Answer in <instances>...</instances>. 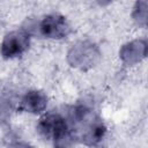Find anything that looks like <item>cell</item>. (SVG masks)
Segmentation results:
<instances>
[{"label":"cell","instance_id":"obj_1","mask_svg":"<svg viewBox=\"0 0 148 148\" xmlns=\"http://www.w3.org/2000/svg\"><path fill=\"white\" fill-rule=\"evenodd\" d=\"M38 130L46 139H52L54 141L56 148H67L73 139L68 123L59 113H49L44 116L38 124Z\"/></svg>","mask_w":148,"mask_h":148},{"label":"cell","instance_id":"obj_2","mask_svg":"<svg viewBox=\"0 0 148 148\" xmlns=\"http://www.w3.org/2000/svg\"><path fill=\"white\" fill-rule=\"evenodd\" d=\"M39 31L44 37L59 39L66 37L69 34L71 28L67 21L65 20V17L58 14H52L45 16L40 21Z\"/></svg>","mask_w":148,"mask_h":148},{"label":"cell","instance_id":"obj_3","mask_svg":"<svg viewBox=\"0 0 148 148\" xmlns=\"http://www.w3.org/2000/svg\"><path fill=\"white\" fill-rule=\"evenodd\" d=\"M29 46V34L20 30L8 34L2 42V56L3 58H13L21 56Z\"/></svg>","mask_w":148,"mask_h":148},{"label":"cell","instance_id":"obj_4","mask_svg":"<svg viewBox=\"0 0 148 148\" xmlns=\"http://www.w3.org/2000/svg\"><path fill=\"white\" fill-rule=\"evenodd\" d=\"M46 103H47L46 97L43 92L37 90H31L24 95L18 109L27 112L38 113L46 108Z\"/></svg>","mask_w":148,"mask_h":148},{"label":"cell","instance_id":"obj_5","mask_svg":"<svg viewBox=\"0 0 148 148\" xmlns=\"http://www.w3.org/2000/svg\"><path fill=\"white\" fill-rule=\"evenodd\" d=\"M134 18L139 24L148 25V2H138L134 10Z\"/></svg>","mask_w":148,"mask_h":148},{"label":"cell","instance_id":"obj_6","mask_svg":"<svg viewBox=\"0 0 148 148\" xmlns=\"http://www.w3.org/2000/svg\"><path fill=\"white\" fill-rule=\"evenodd\" d=\"M10 148H31V147L28 146V145H25V143H21V142H18V143L13 145Z\"/></svg>","mask_w":148,"mask_h":148}]
</instances>
